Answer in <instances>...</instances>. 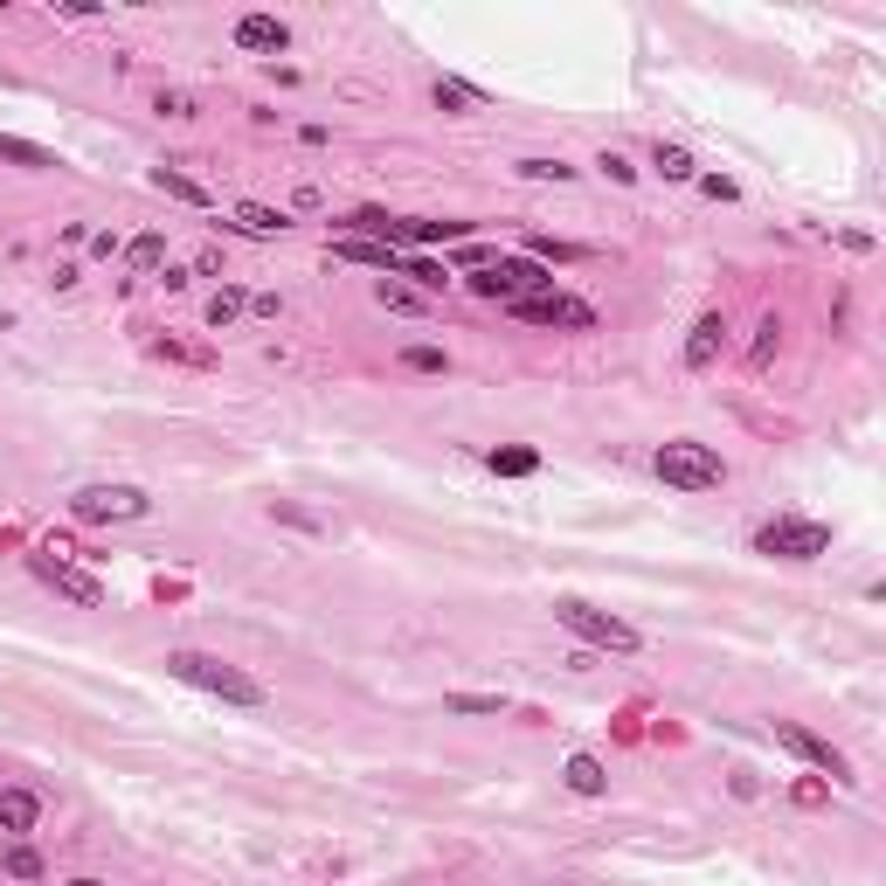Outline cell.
Wrapping results in <instances>:
<instances>
[{"label": "cell", "instance_id": "cell-1", "mask_svg": "<svg viewBox=\"0 0 886 886\" xmlns=\"http://www.w3.org/2000/svg\"><path fill=\"white\" fill-rule=\"evenodd\" d=\"M167 672L201 686V693H215V699H229V707H264V686H256L243 665H222V658H208V651H167Z\"/></svg>", "mask_w": 886, "mask_h": 886}, {"label": "cell", "instance_id": "cell-2", "mask_svg": "<svg viewBox=\"0 0 886 886\" xmlns=\"http://www.w3.org/2000/svg\"><path fill=\"white\" fill-rule=\"evenodd\" d=\"M464 284H472L478 298L513 305V298H540V292H555V271L534 264V256H492V264H485V271H472Z\"/></svg>", "mask_w": 886, "mask_h": 886}, {"label": "cell", "instance_id": "cell-3", "mask_svg": "<svg viewBox=\"0 0 886 886\" xmlns=\"http://www.w3.org/2000/svg\"><path fill=\"white\" fill-rule=\"evenodd\" d=\"M651 472H658L665 485H679V492H714L727 478V464L707 451V443H658V457H651Z\"/></svg>", "mask_w": 886, "mask_h": 886}, {"label": "cell", "instance_id": "cell-4", "mask_svg": "<svg viewBox=\"0 0 886 886\" xmlns=\"http://www.w3.org/2000/svg\"><path fill=\"white\" fill-rule=\"evenodd\" d=\"M555 616H561L568 631L582 637V644H595V651H616V658H631V651L644 644V637H637L623 616H610V610H589L582 595H561V603H555Z\"/></svg>", "mask_w": 886, "mask_h": 886}, {"label": "cell", "instance_id": "cell-5", "mask_svg": "<svg viewBox=\"0 0 886 886\" xmlns=\"http://www.w3.org/2000/svg\"><path fill=\"white\" fill-rule=\"evenodd\" d=\"M755 555H769V561H818V555H831V527H824V519H769V527L755 534Z\"/></svg>", "mask_w": 886, "mask_h": 886}, {"label": "cell", "instance_id": "cell-6", "mask_svg": "<svg viewBox=\"0 0 886 886\" xmlns=\"http://www.w3.org/2000/svg\"><path fill=\"white\" fill-rule=\"evenodd\" d=\"M70 513L84 519V527H125V519H146L152 499H146L139 485H84L70 499Z\"/></svg>", "mask_w": 886, "mask_h": 886}, {"label": "cell", "instance_id": "cell-7", "mask_svg": "<svg viewBox=\"0 0 886 886\" xmlns=\"http://www.w3.org/2000/svg\"><path fill=\"white\" fill-rule=\"evenodd\" d=\"M29 568H35V582H42V589L70 595L76 610H97V603H104V582H97V576H84V568H70V561H63V547H42V555H29Z\"/></svg>", "mask_w": 886, "mask_h": 886}, {"label": "cell", "instance_id": "cell-8", "mask_svg": "<svg viewBox=\"0 0 886 886\" xmlns=\"http://www.w3.org/2000/svg\"><path fill=\"white\" fill-rule=\"evenodd\" d=\"M506 312H513V319H527V326H568V333H589V326H595V305H582V298H568V292H540V298H513Z\"/></svg>", "mask_w": 886, "mask_h": 886}, {"label": "cell", "instance_id": "cell-9", "mask_svg": "<svg viewBox=\"0 0 886 886\" xmlns=\"http://www.w3.org/2000/svg\"><path fill=\"white\" fill-rule=\"evenodd\" d=\"M776 741H783L797 762H811V769H824L831 783H852V762H845V748H831L824 735H811L803 720H776Z\"/></svg>", "mask_w": 886, "mask_h": 886}, {"label": "cell", "instance_id": "cell-10", "mask_svg": "<svg viewBox=\"0 0 886 886\" xmlns=\"http://www.w3.org/2000/svg\"><path fill=\"white\" fill-rule=\"evenodd\" d=\"M236 49H250V56H284V49H292V29H284L277 14H243L236 21Z\"/></svg>", "mask_w": 886, "mask_h": 886}, {"label": "cell", "instance_id": "cell-11", "mask_svg": "<svg viewBox=\"0 0 886 886\" xmlns=\"http://www.w3.org/2000/svg\"><path fill=\"white\" fill-rule=\"evenodd\" d=\"M720 347H727V319H720V312H699V326H693V340H686V368L707 375L714 360H720Z\"/></svg>", "mask_w": 886, "mask_h": 886}, {"label": "cell", "instance_id": "cell-12", "mask_svg": "<svg viewBox=\"0 0 886 886\" xmlns=\"http://www.w3.org/2000/svg\"><path fill=\"white\" fill-rule=\"evenodd\" d=\"M478 222H395V243L409 250H430V243H464Z\"/></svg>", "mask_w": 886, "mask_h": 886}, {"label": "cell", "instance_id": "cell-13", "mask_svg": "<svg viewBox=\"0 0 886 886\" xmlns=\"http://www.w3.org/2000/svg\"><path fill=\"white\" fill-rule=\"evenodd\" d=\"M333 256H340V264H368V271H388V277L402 271V250H388V243H360V236H340V243H333Z\"/></svg>", "mask_w": 886, "mask_h": 886}, {"label": "cell", "instance_id": "cell-14", "mask_svg": "<svg viewBox=\"0 0 886 886\" xmlns=\"http://www.w3.org/2000/svg\"><path fill=\"white\" fill-rule=\"evenodd\" d=\"M35 818H42V797L35 790H0V831H35Z\"/></svg>", "mask_w": 886, "mask_h": 886}, {"label": "cell", "instance_id": "cell-15", "mask_svg": "<svg viewBox=\"0 0 886 886\" xmlns=\"http://www.w3.org/2000/svg\"><path fill=\"white\" fill-rule=\"evenodd\" d=\"M0 167H29V173H42V167H56V152H49V146H35V139L0 133Z\"/></svg>", "mask_w": 886, "mask_h": 886}, {"label": "cell", "instance_id": "cell-16", "mask_svg": "<svg viewBox=\"0 0 886 886\" xmlns=\"http://www.w3.org/2000/svg\"><path fill=\"white\" fill-rule=\"evenodd\" d=\"M568 790H576V797H603L610 790V769L595 762V755H568Z\"/></svg>", "mask_w": 886, "mask_h": 886}, {"label": "cell", "instance_id": "cell-17", "mask_svg": "<svg viewBox=\"0 0 886 886\" xmlns=\"http://www.w3.org/2000/svg\"><path fill=\"white\" fill-rule=\"evenodd\" d=\"M236 229H250V236H284L292 215H284V208H264V201H243L236 208Z\"/></svg>", "mask_w": 886, "mask_h": 886}, {"label": "cell", "instance_id": "cell-18", "mask_svg": "<svg viewBox=\"0 0 886 886\" xmlns=\"http://www.w3.org/2000/svg\"><path fill=\"white\" fill-rule=\"evenodd\" d=\"M651 173H658V180H699V167H693V152L686 146H651Z\"/></svg>", "mask_w": 886, "mask_h": 886}, {"label": "cell", "instance_id": "cell-19", "mask_svg": "<svg viewBox=\"0 0 886 886\" xmlns=\"http://www.w3.org/2000/svg\"><path fill=\"white\" fill-rule=\"evenodd\" d=\"M485 104V91H472V84H457V76H436V112H451V118H464V112H478Z\"/></svg>", "mask_w": 886, "mask_h": 886}, {"label": "cell", "instance_id": "cell-20", "mask_svg": "<svg viewBox=\"0 0 886 886\" xmlns=\"http://www.w3.org/2000/svg\"><path fill=\"white\" fill-rule=\"evenodd\" d=\"M152 188L173 194V201H188V208H208V188H201V180H188V173H173V167H152Z\"/></svg>", "mask_w": 886, "mask_h": 886}, {"label": "cell", "instance_id": "cell-21", "mask_svg": "<svg viewBox=\"0 0 886 886\" xmlns=\"http://www.w3.org/2000/svg\"><path fill=\"white\" fill-rule=\"evenodd\" d=\"M152 360H173V368H215V354L208 347H188V340H152Z\"/></svg>", "mask_w": 886, "mask_h": 886}, {"label": "cell", "instance_id": "cell-22", "mask_svg": "<svg viewBox=\"0 0 886 886\" xmlns=\"http://www.w3.org/2000/svg\"><path fill=\"white\" fill-rule=\"evenodd\" d=\"M527 256L534 264H582V243H561V236H527Z\"/></svg>", "mask_w": 886, "mask_h": 886}, {"label": "cell", "instance_id": "cell-23", "mask_svg": "<svg viewBox=\"0 0 886 886\" xmlns=\"http://www.w3.org/2000/svg\"><path fill=\"white\" fill-rule=\"evenodd\" d=\"M485 472H499V478H534V472H540V451H492Z\"/></svg>", "mask_w": 886, "mask_h": 886}, {"label": "cell", "instance_id": "cell-24", "mask_svg": "<svg viewBox=\"0 0 886 886\" xmlns=\"http://www.w3.org/2000/svg\"><path fill=\"white\" fill-rule=\"evenodd\" d=\"M243 305H250V298L236 292V284H222V292L208 298V326H215V333H222V326H236V319H243Z\"/></svg>", "mask_w": 886, "mask_h": 886}, {"label": "cell", "instance_id": "cell-25", "mask_svg": "<svg viewBox=\"0 0 886 886\" xmlns=\"http://www.w3.org/2000/svg\"><path fill=\"white\" fill-rule=\"evenodd\" d=\"M125 264H133V271H160L167 264V236H133V243H125Z\"/></svg>", "mask_w": 886, "mask_h": 886}, {"label": "cell", "instance_id": "cell-26", "mask_svg": "<svg viewBox=\"0 0 886 886\" xmlns=\"http://www.w3.org/2000/svg\"><path fill=\"white\" fill-rule=\"evenodd\" d=\"M443 714H506V693H451Z\"/></svg>", "mask_w": 886, "mask_h": 886}, {"label": "cell", "instance_id": "cell-27", "mask_svg": "<svg viewBox=\"0 0 886 886\" xmlns=\"http://www.w3.org/2000/svg\"><path fill=\"white\" fill-rule=\"evenodd\" d=\"M402 277H415L423 292H443V284H451V264H430V256H402Z\"/></svg>", "mask_w": 886, "mask_h": 886}, {"label": "cell", "instance_id": "cell-28", "mask_svg": "<svg viewBox=\"0 0 886 886\" xmlns=\"http://www.w3.org/2000/svg\"><path fill=\"white\" fill-rule=\"evenodd\" d=\"M0 866H8V879H42V852L35 845H8V852H0Z\"/></svg>", "mask_w": 886, "mask_h": 886}, {"label": "cell", "instance_id": "cell-29", "mask_svg": "<svg viewBox=\"0 0 886 886\" xmlns=\"http://www.w3.org/2000/svg\"><path fill=\"white\" fill-rule=\"evenodd\" d=\"M776 347H783V319L769 312V319L755 326V354H748V360H755V368H769V360H776Z\"/></svg>", "mask_w": 886, "mask_h": 886}, {"label": "cell", "instance_id": "cell-30", "mask_svg": "<svg viewBox=\"0 0 886 886\" xmlns=\"http://www.w3.org/2000/svg\"><path fill=\"white\" fill-rule=\"evenodd\" d=\"M513 173L519 180H555V188H561V180H576V167H568V160H519Z\"/></svg>", "mask_w": 886, "mask_h": 886}, {"label": "cell", "instance_id": "cell-31", "mask_svg": "<svg viewBox=\"0 0 886 886\" xmlns=\"http://www.w3.org/2000/svg\"><path fill=\"white\" fill-rule=\"evenodd\" d=\"M402 368L409 375H443L451 360H443V347H402Z\"/></svg>", "mask_w": 886, "mask_h": 886}, {"label": "cell", "instance_id": "cell-32", "mask_svg": "<svg viewBox=\"0 0 886 886\" xmlns=\"http://www.w3.org/2000/svg\"><path fill=\"white\" fill-rule=\"evenodd\" d=\"M152 112H160V118H194V97L188 91H160V97H152Z\"/></svg>", "mask_w": 886, "mask_h": 886}, {"label": "cell", "instance_id": "cell-33", "mask_svg": "<svg viewBox=\"0 0 886 886\" xmlns=\"http://www.w3.org/2000/svg\"><path fill=\"white\" fill-rule=\"evenodd\" d=\"M388 312H423V292H402V284H381V292H375Z\"/></svg>", "mask_w": 886, "mask_h": 886}, {"label": "cell", "instance_id": "cell-34", "mask_svg": "<svg viewBox=\"0 0 886 886\" xmlns=\"http://www.w3.org/2000/svg\"><path fill=\"white\" fill-rule=\"evenodd\" d=\"M699 194H707V201H741V188L727 173H699Z\"/></svg>", "mask_w": 886, "mask_h": 886}, {"label": "cell", "instance_id": "cell-35", "mask_svg": "<svg viewBox=\"0 0 886 886\" xmlns=\"http://www.w3.org/2000/svg\"><path fill=\"white\" fill-rule=\"evenodd\" d=\"M595 167H603V173L616 180V188H631V180H637V167H631V160H623V152H603V160H595Z\"/></svg>", "mask_w": 886, "mask_h": 886}, {"label": "cell", "instance_id": "cell-36", "mask_svg": "<svg viewBox=\"0 0 886 886\" xmlns=\"http://www.w3.org/2000/svg\"><path fill=\"white\" fill-rule=\"evenodd\" d=\"M271 519H284V527H298V534H319V519L298 513V506H271Z\"/></svg>", "mask_w": 886, "mask_h": 886}, {"label": "cell", "instance_id": "cell-37", "mask_svg": "<svg viewBox=\"0 0 886 886\" xmlns=\"http://www.w3.org/2000/svg\"><path fill=\"white\" fill-rule=\"evenodd\" d=\"M222 271H229L222 250H201V256H194V277H222Z\"/></svg>", "mask_w": 886, "mask_h": 886}, {"label": "cell", "instance_id": "cell-38", "mask_svg": "<svg viewBox=\"0 0 886 886\" xmlns=\"http://www.w3.org/2000/svg\"><path fill=\"white\" fill-rule=\"evenodd\" d=\"M292 208H298V215H319L326 194H319V188H298V194H292Z\"/></svg>", "mask_w": 886, "mask_h": 886}, {"label": "cell", "instance_id": "cell-39", "mask_svg": "<svg viewBox=\"0 0 886 886\" xmlns=\"http://www.w3.org/2000/svg\"><path fill=\"white\" fill-rule=\"evenodd\" d=\"M250 312H256V319H277L284 305H277V292H256V298H250Z\"/></svg>", "mask_w": 886, "mask_h": 886}, {"label": "cell", "instance_id": "cell-40", "mask_svg": "<svg viewBox=\"0 0 886 886\" xmlns=\"http://www.w3.org/2000/svg\"><path fill=\"white\" fill-rule=\"evenodd\" d=\"M70 886H104V879H70Z\"/></svg>", "mask_w": 886, "mask_h": 886}]
</instances>
